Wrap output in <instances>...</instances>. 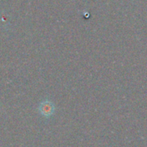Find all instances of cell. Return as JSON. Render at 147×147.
Returning a JSON list of instances; mask_svg holds the SVG:
<instances>
[{
  "instance_id": "1",
  "label": "cell",
  "mask_w": 147,
  "mask_h": 147,
  "mask_svg": "<svg viewBox=\"0 0 147 147\" xmlns=\"http://www.w3.org/2000/svg\"><path fill=\"white\" fill-rule=\"evenodd\" d=\"M55 104L49 99L43 100L38 107V111L45 118H49L55 113Z\"/></svg>"
}]
</instances>
